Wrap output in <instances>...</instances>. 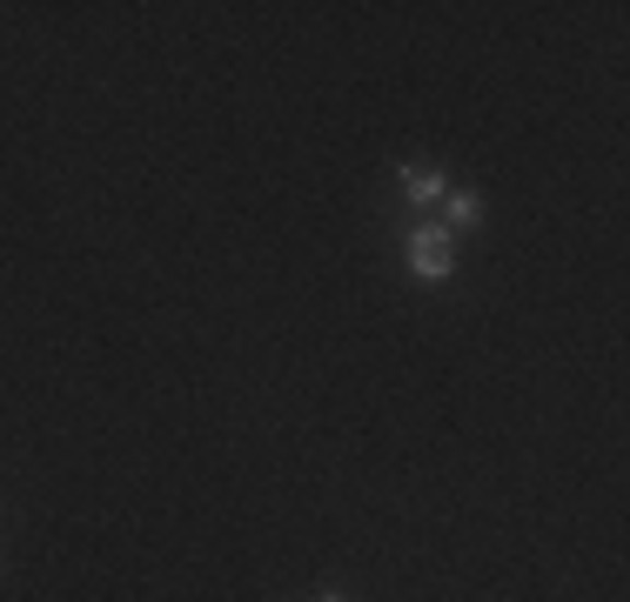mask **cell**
Here are the masks:
<instances>
[{"mask_svg": "<svg viewBox=\"0 0 630 602\" xmlns=\"http://www.w3.org/2000/svg\"><path fill=\"white\" fill-rule=\"evenodd\" d=\"M409 268H416L423 282H450V268H456L450 228H416V235H409Z\"/></svg>", "mask_w": 630, "mask_h": 602, "instance_id": "cell-1", "label": "cell"}, {"mask_svg": "<svg viewBox=\"0 0 630 602\" xmlns=\"http://www.w3.org/2000/svg\"><path fill=\"white\" fill-rule=\"evenodd\" d=\"M402 194L409 201H436L443 194V175L436 168H402Z\"/></svg>", "mask_w": 630, "mask_h": 602, "instance_id": "cell-2", "label": "cell"}, {"mask_svg": "<svg viewBox=\"0 0 630 602\" xmlns=\"http://www.w3.org/2000/svg\"><path fill=\"white\" fill-rule=\"evenodd\" d=\"M483 214V194H450V228H469Z\"/></svg>", "mask_w": 630, "mask_h": 602, "instance_id": "cell-3", "label": "cell"}, {"mask_svg": "<svg viewBox=\"0 0 630 602\" xmlns=\"http://www.w3.org/2000/svg\"><path fill=\"white\" fill-rule=\"evenodd\" d=\"M323 602H342V595H323Z\"/></svg>", "mask_w": 630, "mask_h": 602, "instance_id": "cell-4", "label": "cell"}]
</instances>
